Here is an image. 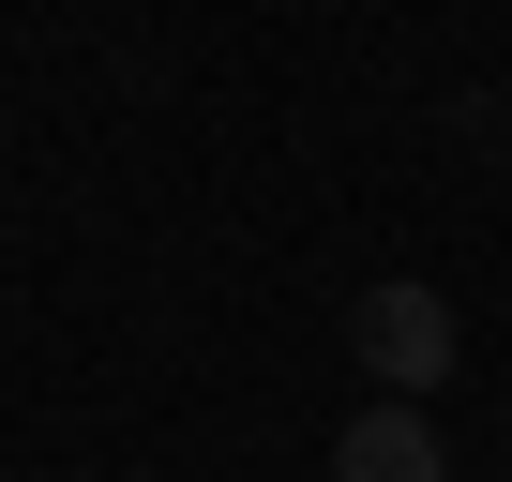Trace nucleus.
<instances>
[{
	"mask_svg": "<svg viewBox=\"0 0 512 482\" xmlns=\"http://www.w3.org/2000/svg\"><path fill=\"white\" fill-rule=\"evenodd\" d=\"M332 482H452V452H437L422 407H362V422L332 437Z\"/></svg>",
	"mask_w": 512,
	"mask_h": 482,
	"instance_id": "nucleus-2",
	"label": "nucleus"
},
{
	"mask_svg": "<svg viewBox=\"0 0 512 482\" xmlns=\"http://www.w3.org/2000/svg\"><path fill=\"white\" fill-rule=\"evenodd\" d=\"M0 482H16V467H0Z\"/></svg>",
	"mask_w": 512,
	"mask_h": 482,
	"instance_id": "nucleus-3",
	"label": "nucleus"
},
{
	"mask_svg": "<svg viewBox=\"0 0 512 482\" xmlns=\"http://www.w3.org/2000/svg\"><path fill=\"white\" fill-rule=\"evenodd\" d=\"M347 347L377 362V407H422V392L452 377V347H467V332H452V302H437L422 272H392V287H362V317H347Z\"/></svg>",
	"mask_w": 512,
	"mask_h": 482,
	"instance_id": "nucleus-1",
	"label": "nucleus"
}]
</instances>
